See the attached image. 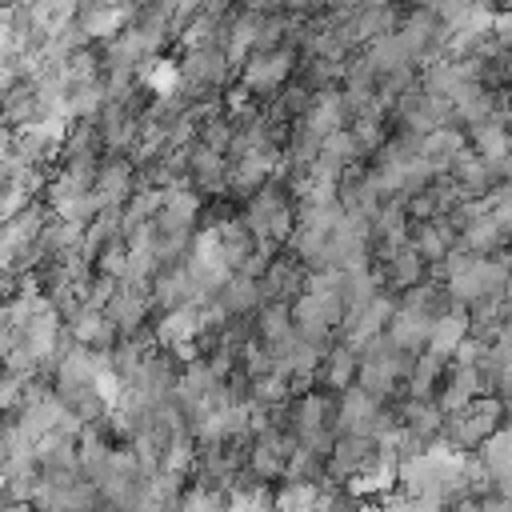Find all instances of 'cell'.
<instances>
[{
    "label": "cell",
    "mask_w": 512,
    "mask_h": 512,
    "mask_svg": "<svg viewBox=\"0 0 512 512\" xmlns=\"http://www.w3.org/2000/svg\"><path fill=\"white\" fill-rule=\"evenodd\" d=\"M500 420H504V400L500 396H480L464 412L444 420V436L440 440L448 448H484L500 432Z\"/></svg>",
    "instance_id": "1"
},
{
    "label": "cell",
    "mask_w": 512,
    "mask_h": 512,
    "mask_svg": "<svg viewBox=\"0 0 512 512\" xmlns=\"http://www.w3.org/2000/svg\"><path fill=\"white\" fill-rule=\"evenodd\" d=\"M508 264L504 260H488L480 256L468 272H460L456 280H448V296L456 304H480V300H492V296H504L508 288Z\"/></svg>",
    "instance_id": "2"
},
{
    "label": "cell",
    "mask_w": 512,
    "mask_h": 512,
    "mask_svg": "<svg viewBox=\"0 0 512 512\" xmlns=\"http://www.w3.org/2000/svg\"><path fill=\"white\" fill-rule=\"evenodd\" d=\"M376 456H380L376 440H368V436H340L336 448L328 452V480H348L352 484L356 476H364L376 464Z\"/></svg>",
    "instance_id": "3"
},
{
    "label": "cell",
    "mask_w": 512,
    "mask_h": 512,
    "mask_svg": "<svg viewBox=\"0 0 512 512\" xmlns=\"http://www.w3.org/2000/svg\"><path fill=\"white\" fill-rule=\"evenodd\" d=\"M392 316H396V304H392L388 296H376V300L364 304V308H348V312H344V344H352V348L360 352L368 340H376V336L392 324Z\"/></svg>",
    "instance_id": "4"
},
{
    "label": "cell",
    "mask_w": 512,
    "mask_h": 512,
    "mask_svg": "<svg viewBox=\"0 0 512 512\" xmlns=\"http://www.w3.org/2000/svg\"><path fill=\"white\" fill-rule=\"evenodd\" d=\"M100 212H124L128 200L136 196L132 192V164L124 156H112L100 164V176H96V188H92Z\"/></svg>",
    "instance_id": "5"
},
{
    "label": "cell",
    "mask_w": 512,
    "mask_h": 512,
    "mask_svg": "<svg viewBox=\"0 0 512 512\" xmlns=\"http://www.w3.org/2000/svg\"><path fill=\"white\" fill-rule=\"evenodd\" d=\"M140 8H124V4H88L80 8V32L88 40H116L128 24H136Z\"/></svg>",
    "instance_id": "6"
},
{
    "label": "cell",
    "mask_w": 512,
    "mask_h": 512,
    "mask_svg": "<svg viewBox=\"0 0 512 512\" xmlns=\"http://www.w3.org/2000/svg\"><path fill=\"white\" fill-rule=\"evenodd\" d=\"M228 52L220 44H208V48H192L188 60L180 64L184 72V88H212V84H224L228 80Z\"/></svg>",
    "instance_id": "7"
},
{
    "label": "cell",
    "mask_w": 512,
    "mask_h": 512,
    "mask_svg": "<svg viewBox=\"0 0 512 512\" xmlns=\"http://www.w3.org/2000/svg\"><path fill=\"white\" fill-rule=\"evenodd\" d=\"M288 68H292V52L288 48H272V52H256L248 64H244V88L248 92H272L288 80Z\"/></svg>",
    "instance_id": "8"
},
{
    "label": "cell",
    "mask_w": 512,
    "mask_h": 512,
    "mask_svg": "<svg viewBox=\"0 0 512 512\" xmlns=\"http://www.w3.org/2000/svg\"><path fill=\"white\" fill-rule=\"evenodd\" d=\"M148 308H152V292H144V284H120L104 312H108V320H112L124 336H132V332L144 324Z\"/></svg>",
    "instance_id": "9"
},
{
    "label": "cell",
    "mask_w": 512,
    "mask_h": 512,
    "mask_svg": "<svg viewBox=\"0 0 512 512\" xmlns=\"http://www.w3.org/2000/svg\"><path fill=\"white\" fill-rule=\"evenodd\" d=\"M472 144H476V156L484 164H492L496 172L508 168V160H512V132H508V124H504L500 112L492 120H484V124L472 128Z\"/></svg>",
    "instance_id": "10"
},
{
    "label": "cell",
    "mask_w": 512,
    "mask_h": 512,
    "mask_svg": "<svg viewBox=\"0 0 512 512\" xmlns=\"http://www.w3.org/2000/svg\"><path fill=\"white\" fill-rule=\"evenodd\" d=\"M344 128H348L344 96H340L336 88L320 92V100H316V104H312V112L304 116V132H308V136H316V140L324 144L328 136H336V132H344Z\"/></svg>",
    "instance_id": "11"
},
{
    "label": "cell",
    "mask_w": 512,
    "mask_h": 512,
    "mask_svg": "<svg viewBox=\"0 0 512 512\" xmlns=\"http://www.w3.org/2000/svg\"><path fill=\"white\" fill-rule=\"evenodd\" d=\"M432 316H424V312H416V308H396V316H392V324H388V340L400 348V352H408V356H416V348H428V340H432Z\"/></svg>",
    "instance_id": "12"
},
{
    "label": "cell",
    "mask_w": 512,
    "mask_h": 512,
    "mask_svg": "<svg viewBox=\"0 0 512 512\" xmlns=\"http://www.w3.org/2000/svg\"><path fill=\"white\" fill-rule=\"evenodd\" d=\"M200 212V196L188 188V184H172L168 196H164V212L156 220L160 236H172V232H192V220Z\"/></svg>",
    "instance_id": "13"
},
{
    "label": "cell",
    "mask_w": 512,
    "mask_h": 512,
    "mask_svg": "<svg viewBox=\"0 0 512 512\" xmlns=\"http://www.w3.org/2000/svg\"><path fill=\"white\" fill-rule=\"evenodd\" d=\"M480 396H488V392H484V376H480V368H460V364H456L436 404H440L444 416H456V412H464V408H468L472 400H480Z\"/></svg>",
    "instance_id": "14"
},
{
    "label": "cell",
    "mask_w": 512,
    "mask_h": 512,
    "mask_svg": "<svg viewBox=\"0 0 512 512\" xmlns=\"http://www.w3.org/2000/svg\"><path fill=\"white\" fill-rule=\"evenodd\" d=\"M468 332H472V320H468V312H464V308H452V312L436 316V324H432V340H428V352H440V356H456V348L468 340Z\"/></svg>",
    "instance_id": "15"
},
{
    "label": "cell",
    "mask_w": 512,
    "mask_h": 512,
    "mask_svg": "<svg viewBox=\"0 0 512 512\" xmlns=\"http://www.w3.org/2000/svg\"><path fill=\"white\" fill-rule=\"evenodd\" d=\"M420 156H424V160L436 168V176H440V172L456 168V160L464 156V136H460L456 128H440V132L424 136V144H420Z\"/></svg>",
    "instance_id": "16"
},
{
    "label": "cell",
    "mask_w": 512,
    "mask_h": 512,
    "mask_svg": "<svg viewBox=\"0 0 512 512\" xmlns=\"http://www.w3.org/2000/svg\"><path fill=\"white\" fill-rule=\"evenodd\" d=\"M452 108H456L460 120H468V124L476 128V124H484V120L496 116V96L476 80V84H464V88L452 96Z\"/></svg>",
    "instance_id": "17"
},
{
    "label": "cell",
    "mask_w": 512,
    "mask_h": 512,
    "mask_svg": "<svg viewBox=\"0 0 512 512\" xmlns=\"http://www.w3.org/2000/svg\"><path fill=\"white\" fill-rule=\"evenodd\" d=\"M412 248L424 256V264H440L448 252H452V224L444 220H428V224H416L412 232Z\"/></svg>",
    "instance_id": "18"
},
{
    "label": "cell",
    "mask_w": 512,
    "mask_h": 512,
    "mask_svg": "<svg viewBox=\"0 0 512 512\" xmlns=\"http://www.w3.org/2000/svg\"><path fill=\"white\" fill-rule=\"evenodd\" d=\"M400 424H404L408 432H416L424 444L436 440V436H444V412H440V404H432V400H408L404 412H400Z\"/></svg>",
    "instance_id": "19"
},
{
    "label": "cell",
    "mask_w": 512,
    "mask_h": 512,
    "mask_svg": "<svg viewBox=\"0 0 512 512\" xmlns=\"http://www.w3.org/2000/svg\"><path fill=\"white\" fill-rule=\"evenodd\" d=\"M188 172L204 184V188H212V192H220L224 184H228V168H224V156L220 152H212L208 144H192L188 148Z\"/></svg>",
    "instance_id": "20"
},
{
    "label": "cell",
    "mask_w": 512,
    "mask_h": 512,
    "mask_svg": "<svg viewBox=\"0 0 512 512\" xmlns=\"http://www.w3.org/2000/svg\"><path fill=\"white\" fill-rule=\"evenodd\" d=\"M384 260H388V280L400 284L404 292L424 280V256L412 248V240L404 248H384Z\"/></svg>",
    "instance_id": "21"
},
{
    "label": "cell",
    "mask_w": 512,
    "mask_h": 512,
    "mask_svg": "<svg viewBox=\"0 0 512 512\" xmlns=\"http://www.w3.org/2000/svg\"><path fill=\"white\" fill-rule=\"evenodd\" d=\"M356 376H360V352L352 344H336L324 360V380L336 392H348V388H356Z\"/></svg>",
    "instance_id": "22"
},
{
    "label": "cell",
    "mask_w": 512,
    "mask_h": 512,
    "mask_svg": "<svg viewBox=\"0 0 512 512\" xmlns=\"http://www.w3.org/2000/svg\"><path fill=\"white\" fill-rule=\"evenodd\" d=\"M500 240H504V228L496 224V216H492V212H480L476 220H468V224L460 228V244H464L472 256L492 252Z\"/></svg>",
    "instance_id": "23"
},
{
    "label": "cell",
    "mask_w": 512,
    "mask_h": 512,
    "mask_svg": "<svg viewBox=\"0 0 512 512\" xmlns=\"http://www.w3.org/2000/svg\"><path fill=\"white\" fill-rule=\"evenodd\" d=\"M260 296H264V284H260V280H248V276L236 272V276L228 280V288H224L216 300L228 308V316H244V312H256Z\"/></svg>",
    "instance_id": "24"
},
{
    "label": "cell",
    "mask_w": 512,
    "mask_h": 512,
    "mask_svg": "<svg viewBox=\"0 0 512 512\" xmlns=\"http://www.w3.org/2000/svg\"><path fill=\"white\" fill-rule=\"evenodd\" d=\"M452 176H456L460 192H464V196H472V192H488V188H492V176H496V168H492V164H484L476 152H464V156L456 160Z\"/></svg>",
    "instance_id": "25"
},
{
    "label": "cell",
    "mask_w": 512,
    "mask_h": 512,
    "mask_svg": "<svg viewBox=\"0 0 512 512\" xmlns=\"http://www.w3.org/2000/svg\"><path fill=\"white\" fill-rule=\"evenodd\" d=\"M444 368H448V356H440V352H420L416 364H412V376H408L412 400H428V392H432V384L444 376Z\"/></svg>",
    "instance_id": "26"
},
{
    "label": "cell",
    "mask_w": 512,
    "mask_h": 512,
    "mask_svg": "<svg viewBox=\"0 0 512 512\" xmlns=\"http://www.w3.org/2000/svg\"><path fill=\"white\" fill-rule=\"evenodd\" d=\"M284 400H288V380L280 372L248 380V404H256V408H280Z\"/></svg>",
    "instance_id": "27"
},
{
    "label": "cell",
    "mask_w": 512,
    "mask_h": 512,
    "mask_svg": "<svg viewBox=\"0 0 512 512\" xmlns=\"http://www.w3.org/2000/svg\"><path fill=\"white\" fill-rule=\"evenodd\" d=\"M316 476H320V456H316L312 448L296 444L292 456H288V464H284V480H288V484H312Z\"/></svg>",
    "instance_id": "28"
},
{
    "label": "cell",
    "mask_w": 512,
    "mask_h": 512,
    "mask_svg": "<svg viewBox=\"0 0 512 512\" xmlns=\"http://www.w3.org/2000/svg\"><path fill=\"white\" fill-rule=\"evenodd\" d=\"M192 464H196V448H192V440L188 436H180V440H172L168 444V452H164V476H172V480H180L184 472H192Z\"/></svg>",
    "instance_id": "29"
},
{
    "label": "cell",
    "mask_w": 512,
    "mask_h": 512,
    "mask_svg": "<svg viewBox=\"0 0 512 512\" xmlns=\"http://www.w3.org/2000/svg\"><path fill=\"white\" fill-rule=\"evenodd\" d=\"M352 136L360 144V152H372V148H384V132H380V116L376 112H360L352 120Z\"/></svg>",
    "instance_id": "30"
},
{
    "label": "cell",
    "mask_w": 512,
    "mask_h": 512,
    "mask_svg": "<svg viewBox=\"0 0 512 512\" xmlns=\"http://www.w3.org/2000/svg\"><path fill=\"white\" fill-rule=\"evenodd\" d=\"M100 276H108L116 284L128 280V244H112L100 252Z\"/></svg>",
    "instance_id": "31"
},
{
    "label": "cell",
    "mask_w": 512,
    "mask_h": 512,
    "mask_svg": "<svg viewBox=\"0 0 512 512\" xmlns=\"http://www.w3.org/2000/svg\"><path fill=\"white\" fill-rule=\"evenodd\" d=\"M488 212L496 216V224L504 228V236H512V184H504L496 196H488Z\"/></svg>",
    "instance_id": "32"
},
{
    "label": "cell",
    "mask_w": 512,
    "mask_h": 512,
    "mask_svg": "<svg viewBox=\"0 0 512 512\" xmlns=\"http://www.w3.org/2000/svg\"><path fill=\"white\" fill-rule=\"evenodd\" d=\"M504 300L512 304V276H508V288H504Z\"/></svg>",
    "instance_id": "33"
}]
</instances>
